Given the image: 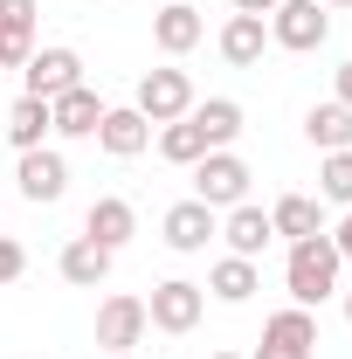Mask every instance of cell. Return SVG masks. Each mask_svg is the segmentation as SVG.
Instances as JSON below:
<instances>
[{
    "label": "cell",
    "mask_w": 352,
    "mask_h": 359,
    "mask_svg": "<svg viewBox=\"0 0 352 359\" xmlns=\"http://www.w3.org/2000/svg\"><path fill=\"white\" fill-rule=\"evenodd\" d=\"M152 7H166V0H152Z\"/></svg>",
    "instance_id": "e575fe53"
},
{
    "label": "cell",
    "mask_w": 352,
    "mask_h": 359,
    "mask_svg": "<svg viewBox=\"0 0 352 359\" xmlns=\"http://www.w3.org/2000/svg\"><path fill=\"white\" fill-rule=\"evenodd\" d=\"M97 145H104L111 159H138V152L152 145V125L138 118L132 104H125V111H104V125H97Z\"/></svg>",
    "instance_id": "e0dca14e"
},
{
    "label": "cell",
    "mask_w": 352,
    "mask_h": 359,
    "mask_svg": "<svg viewBox=\"0 0 352 359\" xmlns=\"http://www.w3.org/2000/svg\"><path fill=\"white\" fill-rule=\"evenodd\" d=\"M104 111H111V104H104V97H97L90 83L62 90V97L48 104V118H55V132H62V138H97V125H104Z\"/></svg>",
    "instance_id": "30bf717a"
},
{
    "label": "cell",
    "mask_w": 352,
    "mask_h": 359,
    "mask_svg": "<svg viewBox=\"0 0 352 359\" xmlns=\"http://www.w3.org/2000/svg\"><path fill=\"white\" fill-rule=\"evenodd\" d=\"M21 194L42 208V201H62V187H69V159L62 152H48V145H35V152H21Z\"/></svg>",
    "instance_id": "7c38bea8"
},
{
    "label": "cell",
    "mask_w": 352,
    "mask_h": 359,
    "mask_svg": "<svg viewBox=\"0 0 352 359\" xmlns=\"http://www.w3.org/2000/svg\"><path fill=\"white\" fill-rule=\"evenodd\" d=\"M201 152H208V138H201L194 118H173V125L159 132V159H173V166H194Z\"/></svg>",
    "instance_id": "603a6c76"
},
{
    "label": "cell",
    "mask_w": 352,
    "mask_h": 359,
    "mask_svg": "<svg viewBox=\"0 0 352 359\" xmlns=\"http://www.w3.org/2000/svg\"><path fill=\"white\" fill-rule=\"evenodd\" d=\"M332 242H339V256L352 263V208H346V222H339V235H332Z\"/></svg>",
    "instance_id": "f1b7e54d"
},
{
    "label": "cell",
    "mask_w": 352,
    "mask_h": 359,
    "mask_svg": "<svg viewBox=\"0 0 352 359\" xmlns=\"http://www.w3.org/2000/svg\"><path fill=\"white\" fill-rule=\"evenodd\" d=\"M208 311V290L201 283H187V276H166V283H152V297H145V325H159V332H194Z\"/></svg>",
    "instance_id": "277c9868"
},
{
    "label": "cell",
    "mask_w": 352,
    "mask_h": 359,
    "mask_svg": "<svg viewBox=\"0 0 352 359\" xmlns=\"http://www.w3.org/2000/svg\"><path fill=\"white\" fill-rule=\"evenodd\" d=\"M325 35H332V14L318 7V0H283L276 14H269V42L276 48H325Z\"/></svg>",
    "instance_id": "8992f818"
},
{
    "label": "cell",
    "mask_w": 352,
    "mask_h": 359,
    "mask_svg": "<svg viewBox=\"0 0 352 359\" xmlns=\"http://www.w3.org/2000/svg\"><path fill=\"white\" fill-rule=\"evenodd\" d=\"M339 104L352 111V62H339Z\"/></svg>",
    "instance_id": "f546056e"
},
{
    "label": "cell",
    "mask_w": 352,
    "mask_h": 359,
    "mask_svg": "<svg viewBox=\"0 0 352 359\" xmlns=\"http://www.w3.org/2000/svg\"><path fill=\"white\" fill-rule=\"evenodd\" d=\"M187 118L201 125V138H208V152H228V145L242 138V104H235V97H208V104H194Z\"/></svg>",
    "instance_id": "ac0fdd59"
},
{
    "label": "cell",
    "mask_w": 352,
    "mask_h": 359,
    "mask_svg": "<svg viewBox=\"0 0 352 359\" xmlns=\"http://www.w3.org/2000/svg\"><path fill=\"white\" fill-rule=\"evenodd\" d=\"M311 353H318V318L304 304H290V311H276L263 325V346L249 359H311Z\"/></svg>",
    "instance_id": "52a82bcc"
},
{
    "label": "cell",
    "mask_w": 352,
    "mask_h": 359,
    "mask_svg": "<svg viewBox=\"0 0 352 359\" xmlns=\"http://www.w3.org/2000/svg\"><path fill=\"white\" fill-rule=\"evenodd\" d=\"M304 138L318 145V152H352V111L339 104V97H332V104H311Z\"/></svg>",
    "instance_id": "44dd1931"
},
{
    "label": "cell",
    "mask_w": 352,
    "mask_h": 359,
    "mask_svg": "<svg viewBox=\"0 0 352 359\" xmlns=\"http://www.w3.org/2000/svg\"><path fill=\"white\" fill-rule=\"evenodd\" d=\"M318 201L352 208V152H325V166H318Z\"/></svg>",
    "instance_id": "cb8c5ba5"
},
{
    "label": "cell",
    "mask_w": 352,
    "mask_h": 359,
    "mask_svg": "<svg viewBox=\"0 0 352 359\" xmlns=\"http://www.w3.org/2000/svg\"><path fill=\"white\" fill-rule=\"evenodd\" d=\"M21 269H28V249H21L14 235H0V290H7V283H14Z\"/></svg>",
    "instance_id": "484cf974"
},
{
    "label": "cell",
    "mask_w": 352,
    "mask_h": 359,
    "mask_svg": "<svg viewBox=\"0 0 352 359\" xmlns=\"http://www.w3.org/2000/svg\"><path fill=\"white\" fill-rule=\"evenodd\" d=\"M145 125H173L194 111V76L187 69H145L138 76V104H132Z\"/></svg>",
    "instance_id": "7a4b0ae2"
},
{
    "label": "cell",
    "mask_w": 352,
    "mask_h": 359,
    "mask_svg": "<svg viewBox=\"0 0 352 359\" xmlns=\"http://www.w3.org/2000/svg\"><path fill=\"white\" fill-rule=\"evenodd\" d=\"M318 7H352V0H318Z\"/></svg>",
    "instance_id": "4dcf8cb0"
},
{
    "label": "cell",
    "mask_w": 352,
    "mask_h": 359,
    "mask_svg": "<svg viewBox=\"0 0 352 359\" xmlns=\"http://www.w3.org/2000/svg\"><path fill=\"white\" fill-rule=\"evenodd\" d=\"M339 242L332 235H304V242H290V263H283V283H290V304H325V297H339Z\"/></svg>",
    "instance_id": "6da1fadb"
},
{
    "label": "cell",
    "mask_w": 352,
    "mask_h": 359,
    "mask_svg": "<svg viewBox=\"0 0 352 359\" xmlns=\"http://www.w3.org/2000/svg\"><path fill=\"white\" fill-rule=\"evenodd\" d=\"M21 97H42V104H55V97H62V90H76L83 83V55H76V48H35V55H28V62H21Z\"/></svg>",
    "instance_id": "5b68a950"
},
{
    "label": "cell",
    "mask_w": 352,
    "mask_h": 359,
    "mask_svg": "<svg viewBox=\"0 0 352 359\" xmlns=\"http://www.w3.org/2000/svg\"><path fill=\"white\" fill-rule=\"evenodd\" d=\"M208 359H242V353H208Z\"/></svg>",
    "instance_id": "d6a6232c"
},
{
    "label": "cell",
    "mask_w": 352,
    "mask_h": 359,
    "mask_svg": "<svg viewBox=\"0 0 352 359\" xmlns=\"http://www.w3.org/2000/svg\"><path fill=\"white\" fill-rule=\"evenodd\" d=\"M201 290H215L221 304H249V297L263 290V276H256V263H249V256H221V263L208 269V283H201Z\"/></svg>",
    "instance_id": "ffe728a7"
},
{
    "label": "cell",
    "mask_w": 352,
    "mask_h": 359,
    "mask_svg": "<svg viewBox=\"0 0 352 359\" xmlns=\"http://www.w3.org/2000/svg\"><path fill=\"white\" fill-rule=\"evenodd\" d=\"M28 55H35V35H28V28H0V76L21 69Z\"/></svg>",
    "instance_id": "d4e9b609"
},
{
    "label": "cell",
    "mask_w": 352,
    "mask_h": 359,
    "mask_svg": "<svg viewBox=\"0 0 352 359\" xmlns=\"http://www.w3.org/2000/svg\"><path fill=\"white\" fill-rule=\"evenodd\" d=\"M346 325H352V290H346Z\"/></svg>",
    "instance_id": "1f68e13d"
},
{
    "label": "cell",
    "mask_w": 352,
    "mask_h": 359,
    "mask_svg": "<svg viewBox=\"0 0 352 359\" xmlns=\"http://www.w3.org/2000/svg\"><path fill=\"white\" fill-rule=\"evenodd\" d=\"M83 235H90V242H104V249L118 256V249L138 235V208H132V201H118V194H104V201H90Z\"/></svg>",
    "instance_id": "8fae6325"
},
{
    "label": "cell",
    "mask_w": 352,
    "mask_h": 359,
    "mask_svg": "<svg viewBox=\"0 0 352 359\" xmlns=\"http://www.w3.org/2000/svg\"><path fill=\"white\" fill-rule=\"evenodd\" d=\"M221 242H228V256H249V263H256L269 242H276V228H269L263 208H249V201H242V208H228V222H221Z\"/></svg>",
    "instance_id": "4fadbf2b"
},
{
    "label": "cell",
    "mask_w": 352,
    "mask_h": 359,
    "mask_svg": "<svg viewBox=\"0 0 352 359\" xmlns=\"http://www.w3.org/2000/svg\"><path fill=\"white\" fill-rule=\"evenodd\" d=\"M104 359H132V353H104Z\"/></svg>",
    "instance_id": "836d02e7"
},
{
    "label": "cell",
    "mask_w": 352,
    "mask_h": 359,
    "mask_svg": "<svg viewBox=\"0 0 352 359\" xmlns=\"http://www.w3.org/2000/svg\"><path fill=\"white\" fill-rule=\"evenodd\" d=\"M48 132H55V118H48L42 97H14V111H7V145H14V152H35Z\"/></svg>",
    "instance_id": "7402d4cb"
},
{
    "label": "cell",
    "mask_w": 352,
    "mask_h": 359,
    "mask_svg": "<svg viewBox=\"0 0 352 359\" xmlns=\"http://www.w3.org/2000/svg\"><path fill=\"white\" fill-rule=\"evenodd\" d=\"M276 7H283V0H235V14H263V21L276 14Z\"/></svg>",
    "instance_id": "83f0119b"
},
{
    "label": "cell",
    "mask_w": 352,
    "mask_h": 359,
    "mask_svg": "<svg viewBox=\"0 0 352 359\" xmlns=\"http://www.w3.org/2000/svg\"><path fill=\"white\" fill-rule=\"evenodd\" d=\"M269 48V21L263 14H228V28H221V55L235 62V69H256Z\"/></svg>",
    "instance_id": "2e32d148"
},
{
    "label": "cell",
    "mask_w": 352,
    "mask_h": 359,
    "mask_svg": "<svg viewBox=\"0 0 352 359\" xmlns=\"http://www.w3.org/2000/svg\"><path fill=\"white\" fill-rule=\"evenodd\" d=\"M159 235H166V249H180V256H201V249L221 235V215L208 208V201H173L166 222H159Z\"/></svg>",
    "instance_id": "ba28073f"
},
{
    "label": "cell",
    "mask_w": 352,
    "mask_h": 359,
    "mask_svg": "<svg viewBox=\"0 0 352 359\" xmlns=\"http://www.w3.org/2000/svg\"><path fill=\"white\" fill-rule=\"evenodd\" d=\"M269 228H276L283 242H304V235H325V201H311V194H283V201L269 208Z\"/></svg>",
    "instance_id": "d6986e66"
},
{
    "label": "cell",
    "mask_w": 352,
    "mask_h": 359,
    "mask_svg": "<svg viewBox=\"0 0 352 359\" xmlns=\"http://www.w3.org/2000/svg\"><path fill=\"white\" fill-rule=\"evenodd\" d=\"M138 339H145V297H104L97 304V346L104 353H132Z\"/></svg>",
    "instance_id": "9c48e42d"
},
{
    "label": "cell",
    "mask_w": 352,
    "mask_h": 359,
    "mask_svg": "<svg viewBox=\"0 0 352 359\" xmlns=\"http://www.w3.org/2000/svg\"><path fill=\"white\" fill-rule=\"evenodd\" d=\"M194 201H208V208H242L249 201V166L235 159V152H201L194 159Z\"/></svg>",
    "instance_id": "3957f363"
},
{
    "label": "cell",
    "mask_w": 352,
    "mask_h": 359,
    "mask_svg": "<svg viewBox=\"0 0 352 359\" xmlns=\"http://www.w3.org/2000/svg\"><path fill=\"white\" fill-rule=\"evenodd\" d=\"M35 14H42L35 0H0V28H28L35 35Z\"/></svg>",
    "instance_id": "4316f807"
},
{
    "label": "cell",
    "mask_w": 352,
    "mask_h": 359,
    "mask_svg": "<svg viewBox=\"0 0 352 359\" xmlns=\"http://www.w3.org/2000/svg\"><path fill=\"white\" fill-rule=\"evenodd\" d=\"M55 269H62V283H76V290H97V283L111 276V249H104V242H90V235H76V242H62Z\"/></svg>",
    "instance_id": "9a60e30c"
},
{
    "label": "cell",
    "mask_w": 352,
    "mask_h": 359,
    "mask_svg": "<svg viewBox=\"0 0 352 359\" xmlns=\"http://www.w3.org/2000/svg\"><path fill=\"white\" fill-rule=\"evenodd\" d=\"M201 35H208V21H201L187 0H166V7H152V42L166 48V55H187Z\"/></svg>",
    "instance_id": "5bb4252c"
}]
</instances>
